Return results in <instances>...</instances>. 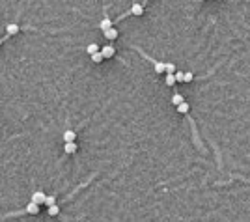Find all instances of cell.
<instances>
[{"label": "cell", "mask_w": 250, "mask_h": 222, "mask_svg": "<svg viewBox=\"0 0 250 222\" xmlns=\"http://www.w3.org/2000/svg\"><path fill=\"white\" fill-rule=\"evenodd\" d=\"M101 52H103V56H105V58H112L116 51H114V47H112V45H106V47H103V49H101Z\"/></svg>", "instance_id": "cell-4"}, {"label": "cell", "mask_w": 250, "mask_h": 222, "mask_svg": "<svg viewBox=\"0 0 250 222\" xmlns=\"http://www.w3.org/2000/svg\"><path fill=\"white\" fill-rule=\"evenodd\" d=\"M177 112H179V114H187V112H189V103H187V101L181 103V105L177 106Z\"/></svg>", "instance_id": "cell-14"}, {"label": "cell", "mask_w": 250, "mask_h": 222, "mask_svg": "<svg viewBox=\"0 0 250 222\" xmlns=\"http://www.w3.org/2000/svg\"><path fill=\"white\" fill-rule=\"evenodd\" d=\"M176 84V75H166V86H174Z\"/></svg>", "instance_id": "cell-17"}, {"label": "cell", "mask_w": 250, "mask_h": 222, "mask_svg": "<svg viewBox=\"0 0 250 222\" xmlns=\"http://www.w3.org/2000/svg\"><path fill=\"white\" fill-rule=\"evenodd\" d=\"M58 213H60V207H58V205H50V207H49V215H50V217H56Z\"/></svg>", "instance_id": "cell-15"}, {"label": "cell", "mask_w": 250, "mask_h": 222, "mask_svg": "<svg viewBox=\"0 0 250 222\" xmlns=\"http://www.w3.org/2000/svg\"><path fill=\"white\" fill-rule=\"evenodd\" d=\"M131 13H133V15H136V17H140V15L144 13V6H142V4H138V2H135V4H133V8H131Z\"/></svg>", "instance_id": "cell-2"}, {"label": "cell", "mask_w": 250, "mask_h": 222, "mask_svg": "<svg viewBox=\"0 0 250 222\" xmlns=\"http://www.w3.org/2000/svg\"><path fill=\"white\" fill-rule=\"evenodd\" d=\"M90 58H92V62H93V64H99V62H103V60H105V56H103V52H101V51L97 52V54H93V56H90Z\"/></svg>", "instance_id": "cell-12"}, {"label": "cell", "mask_w": 250, "mask_h": 222, "mask_svg": "<svg viewBox=\"0 0 250 222\" xmlns=\"http://www.w3.org/2000/svg\"><path fill=\"white\" fill-rule=\"evenodd\" d=\"M26 213H30V215H37V213H39V205L34 204V202H30V204L26 205Z\"/></svg>", "instance_id": "cell-7"}, {"label": "cell", "mask_w": 250, "mask_h": 222, "mask_svg": "<svg viewBox=\"0 0 250 222\" xmlns=\"http://www.w3.org/2000/svg\"><path fill=\"white\" fill-rule=\"evenodd\" d=\"M32 202H34V204H37V205H45V202H47V196H45V192H43V191H37V192H34V194H32Z\"/></svg>", "instance_id": "cell-1"}, {"label": "cell", "mask_w": 250, "mask_h": 222, "mask_svg": "<svg viewBox=\"0 0 250 222\" xmlns=\"http://www.w3.org/2000/svg\"><path fill=\"white\" fill-rule=\"evenodd\" d=\"M45 205H47V207H50V205H56V198H54V196H47V202H45Z\"/></svg>", "instance_id": "cell-18"}, {"label": "cell", "mask_w": 250, "mask_h": 222, "mask_svg": "<svg viewBox=\"0 0 250 222\" xmlns=\"http://www.w3.org/2000/svg\"><path fill=\"white\" fill-rule=\"evenodd\" d=\"M105 38H106L108 41H114V39L118 38V30H116V28H110L108 32H105Z\"/></svg>", "instance_id": "cell-8"}, {"label": "cell", "mask_w": 250, "mask_h": 222, "mask_svg": "<svg viewBox=\"0 0 250 222\" xmlns=\"http://www.w3.org/2000/svg\"><path fill=\"white\" fill-rule=\"evenodd\" d=\"M155 71H157V73H166V64L155 62Z\"/></svg>", "instance_id": "cell-13"}, {"label": "cell", "mask_w": 250, "mask_h": 222, "mask_svg": "<svg viewBox=\"0 0 250 222\" xmlns=\"http://www.w3.org/2000/svg\"><path fill=\"white\" fill-rule=\"evenodd\" d=\"M86 51H88V54H90V56H93V54H97V52H99V47H97V43H90V45L86 47Z\"/></svg>", "instance_id": "cell-10"}, {"label": "cell", "mask_w": 250, "mask_h": 222, "mask_svg": "<svg viewBox=\"0 0 250 222\" xmlns=\"http://www.w3.org/2000/svg\"><path fill=\"white\" fill-rule=\"evenodd\" d=\"M99 28H101L103 32H108L110 28H114V26H112V21H110V19H103L101 23H99Z\"/></svg>", "instance_id": "cell-5"}, {"label": "cell", "mask_w": 250, "mask_h": 222, "mask_svg": "<svg viewBox=\"0 0 250 222\" xmlns=\"http://www.w3.org/2000/svg\"><path fill=\"white\" fill-rule=\"evenodd\" d=\"M19 30H21V26H19V24H15V23H11V24H8V26H6V32H8L9 36L19 34Z\"/></svg>", "instance_id": "cell-6"}, {"label": "cell", "mask_w": 250, "mask_h": 222, "mask_svg": "<svg viewBox=\"0 0 250 222\" xmlns=\"http://www.w3.org/2000/svg\"><path fill=\"white\" fill-rule=\"evenodd\" d=\"M0 45H2V39H0Z\"/></svg>", "instance_id": "cell-21"}, {"label": "cell", "mask_w": 250, "mask_h": 222, "mask_svg": "<svg viewBox=\"0 0 250 222\" xmlns=\"http://www.w3.org/2000/svg\"><path fill=\"white\" fill-rule=\"evenodd\" d=\"M63 149H66V153H75V151H77V144H75V142H69V144H66V146H63Z\"/></svg>", "instance_id": "cell-11"}, {"label": "cell", "mask_w": 250, "mask_h": 222, "mask_svg": "<svg viewBox=\"0 0 250 222\" xmlns=\"http://www.w3.org/2000/svg\"><path fill=\"white\" fill-rule=\"evenodd\" d=\"M181 103H185V99H183V95H179V93H174V95H172V105H176V106H179Z\"/></svg>", "instance_id": "cell-9"}, {"label": "cell", "mask_w": 250, "mask_h": 222, "mask_svg": "<svg viewBox=\"0 0 250 222\" xmlns=\"http://www.w3.org/2000/svg\"><path fill=\"white\" fill-rule=\"evenodd\" d=\"M75 138H77V132H75V131H66V132H63V142H66V144L75 142Z\"/></svg>", "instance_id": "cell-3"}, {"label": "cell", "mask_w": 250, "mask_h": 222, "mask_svg": "<svg viewBox=\"0 0 250 222\" xmlns=\"http://www.w3.org/2000/svg\"><path fill=\"white\" fill-rule=\"evenodd\" d=\"M176 65L174 64H166V75H176Z\"/></svg>", "instance_id": "cell-16"}, {"label": "cell", "mask_w": 250, "mask_h": 222, "mask_svg": "<svg viewBox=\"0 0 250 222\" xmlns=\"http://www.w3.org/2000/svg\"><path fill=\"white\" fill-rule=\"evenodd\" d=\"M176 82H185V73H181V71L176 73Z\"/></svg>", "instance_id": "cell-19"}, {"label": "cell", "mask_w": 250, "mask_h": 222, "mask_svg": "<svg viewBox=\"0 0 250 222\" xmlns=\"http://www.w3.org/2000/svg\"><path fill=\"white\" fill-rule=\"evenodd\" d=\"M192 79H194V75H192L190 71H189V73H185V82H190Z\"/></svg>", "instance_id": "cell-20"}]
</instances>
